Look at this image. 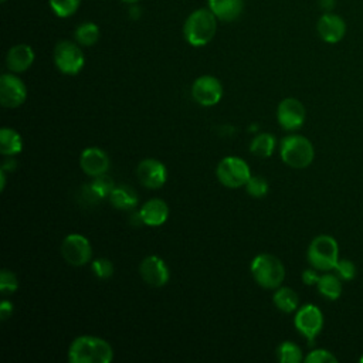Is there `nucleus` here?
Masks as SVG:
<instances>
[{
    "label": "nucleus",
    "mask_w": 363,
    "mask_h": 363,
    "mask_svg": "<svg viewBox=\"0 0 363 363\" xmlns=\"http://www.w3.org/2000/svg\"><path fill=\"white\" fill-rule=\"evenodd\" d=\"M112 357V346L105 339L92 335L75 337L68 349L71 363H109Z\"/></svg>",
    "instance_id": "obj_1"
},
{
    "label": "nucleus",
    "mask_w": 363,
    "mask_h": 363,
    "mask_svg": "<svg viewBox=\"0 0 363 363\" xmlns=\"http://www.w3.org/2000/svg\"><path fill=\"white\" fill-rule=\"evenodd\" d=\"M217 31V17L210 9L193 11L184 21L183 34L186 41L193 47L208 44Z\"/></svg>",
    "instance_id": "obj_2"
},
{
    "label": "nucleus",
    "mask_w": 363,
    "mask_h": 363,
    "mask_svg": "<svg viewBox=\"0 0 363 363\" xmlns=\"http://www.w3.org/2000/svg\"><path fill=\"white\" fill-rule=\"evenodd\" d=\"M251 275L254 281L267 289L279 288L285 278V267L279 258L272 254H259L251 262Z\"/></svg>",
    "instance_id": "obj_3"
},
{
    "label": "nucleus",
    "mask_w": 363,
    "mask_h": 363,
    "mask_svg": "<svg viewBox=\"0 0 363 363\" xmlns=\"http://www.w3.org/2000/svg\"><path fill=\"white\" fill-rule=\"evenodd\" d=\"M281 159L285 164L294 169L308 167L315 156L313 145L302 135H289L281 140Z\"/></svg>",
    "instance_id": "obj_4"
},
{
    "label": "nucleus",
    "mask_w": 363,
    "mask_h": 363,
    "mask_svg": "<svg viewBox=\"0 0 363 363\" xmlns=\"http://www.w3.org/2000/svg\"><path fill=\"white\" fill-rule=\"evenodd\" d=\"M308 261L318 271L335 269L339 261L337 241L328 234L315 237L308 248Z\"/></svg>",
    "instance_id": "obj_5"
},
{
    "label": "nucleus",
    "mask_w": 363,
    "mask_h": 363,
    "mask_svg": "<svg viewBox=\"0 0 363 363\" xmlns=\"http://www.w3.org/2000/svg\"><path fill=\"white\" fill-rule=\"evenodd\" d=\"M216 174L223 186L237 189L245 186V183L251 177V170L244 159L238 156H225L217 164Z\"/></svg>",
    "instance_id": "obj_6"
},
{
    "label": "nucleus",
    "mask_w": 363,
    "mask_h": 363,
    "mask_svg": "<svg viewBox=\"0 0 363 363\" xmlns=\"http://www.w3.org/2000/svg\"><path fill=\"white\" fill-rule=\"evenodd\" d=\"M85 58L78 47V44L61 40L54 47V64L55 67L67 75H75L78 74L84 67Z\"/></svg>",
    "instance_id": "obj_7"
},
{
    "label": "nucleus",
    "mask_w": 363,
    "mask_h": 363,
    "mask_svg": "<svg viewBox=\"0 0 363 363\" xmlns=\"http://www.w3.org/2000/svg\"><path fill=\"white\" fill-rule=\"evenodd\" d=\"M294 325L299 333L312 342L323 328V313L316 305L306 303L296 309Z\"/></svg>",
    "instance_id": "obj_8"
},
{
    "label": "nucleus",
    "mask_w": 363,
    "mask_h": 363,
    "mask_svg": "<svg viewBox=\"0 0 363 363\" xmlns=\"http://www.w3.org/2000/svg\"><path fill=\"white\" fill-rule=\"evenodd\" d=\"M61 254L68 264L81 267L91 261L92 247L86 237L81 234H68L61 244Z\"/></svg>",
    "instance_id": "obj_9"
},
{
    "label": "nucleus",
    "mask_w": 363,
    "mask_h": 363,
    "mask_svg": "<svg viewBox=\"0 0 363 363\" xmlns=\"http://www.w3.org/2000/svg\"><path fill=\"white\" fill-rule=\"evenodd\" d=\"M191 96L201 106H213L223 96V85L213 75H201L191 85Z\"/></svg>",
    "instance_id": "obj_10"
},
{
    "label": "nucleus",
    "mask_w": 363,
    "mask_h": 363,
    "mask_svg": "<svg viewBox=\"0 0 363 363\" xmlns=\"http://www.w3.org/2000/svg\"><path fill=\"white\" fill-rule=\"evenodd\" d=\"M27 98L26 84L14 74H3L0 77V104L4 108H17Z\"/></svg>",
    "instance_id": "obj_11"
},
{
    "label": "nucleus",
    "mask_w": 363,
    "mask_h": 363,
    "mask_svg": "<svg viewBox=\"0 0 363 363\" xmlns=\"http://www.w3.org/2000/svg\"><path fill=\"white\" fill-rule=\"evenodd\" d=\"M306 118V111L302 102L296 98H285L279 102L277 109L278 123L286 130L299 129Z\"/></svg>",
    "instance_id": "obj_12"
},
{
    "label": "nucleus",
    "mask_w": 363,
    "mask_h": 363,
    "mask_svg": "<svg viewBox=\"0 0 363 363\" xmlns=\"http://www.w3.org/2000/svg\"><path fill=\"white\" fill-rule=\"evenodd\" d=\"M136 177L143 187L159 189L166 183L167 170L157 159L147 157L139 162L136 167Z\"/></svg>",
    "instance_id": "obj_13"
},
{
    "label": "nucleus",
    "mask_w": 363,
    "mask_h": 363,
    "mask_svg": "<svg viewBox=\"0 0 363 363\" xmlns=\"http://www.w3.org/2000/svg\"><path fill=\"white\" fill-rule=\"evenodd\" d=\"M139 272L142 279L153 288L164 286L170 278L166 262L157 255L145 257L139 265Z\"/></svg>",
    "instance_id": "obj_14"
},
{
    "label": "nucleus",
    "mask_w": 363,
    "mask_h": 363,
    "mask_svg": "<svg viewBox=\"0 0 363 363\" xmlns=\"http://www.w3.org/2000/svg\"><path fill=\"white\" fill-rule=\"evenodd\" d=\"M319 37L329 44L339 43L346 34V23L345 20L333 13H325L316 24Z\"/></svg>",
    "instance_id": "obj_15"
},
{
    "label": "nucleus",
    "mask_w": 363,
    "mask_h": 363,
    "mask_svg": "<svg viewBox=\"0 0 363 363\" xmlns=\"http://www.w3.org/2000/svg\"><path fill=\"white\" fill-rule=\"evenodd\" d=\"M79 166L85 174L96 177L109 169V157L99 147H86L79 156Z\"/></svg>",
    "instance_id": "obj_16"
},
{
    "label": "nucleus",
    "mask_w": 363,
    "mask_h": 363,
    "mask_svg": "<svg viewBox=\"0 0 363 363\" xmlns=\"http://www.w3.org/2000/svg\"><path fill=\"white\" fill-rule=\"evenodd\" d=\"M34 51L27 44H17L7 51L6 65L11 72H24L34 62Z\"/></svg>",
    "instance_id": "obj_17"
},
{
    "label": "nucleus",
    "mask_w": 363,
    "mask_h": 363,
    "mask_svg": "<svg viewBox=\"0 0 363 363\" xmlns=\"http://www.w3.org/2000/svg\"><path fill=\"white\" fill-rule=\"evenodd\" d=\"M140 217L145 225L157 227L162 225L169 217V207L162 199H150L142 204Z\"/></svg>",
    "instance_id": "obj_18"
},
{
    "label": "nucleus",
    "mask_w": 363,
    "mask_h": 363,
    "mask_svg": "<svg viewBox=\"0 0 363 363\" xmlns=\"http://www.w3.org/2000/svg\"><path fill=\"white\" fill-rule=\"evenodd\" d=\"M208 9L217 20L233 21L242 13L244 0H208Z\"/></svg>",
    "instance_id": "obj_19"
},
{
    "label": "nucleus",
    "mask_w": 363,
    "mask_h": 363,
    "mask_svg": "<svg viewBox=\"0 0 363 363\" xmlns=\"http://www.w3.org/2000/svg\"><path fill=\"white\" fill-rule=\"evenodd\" d=\"M109 201L115 208L119 210H130L138 204V194L130 186H115L112 193L109 194Z\"/></svg>",
    "instance_id": "obj_20"
},
{
    "label": "nucleus",
    "mask_w": 363,
    "mask_h": 363,
    "mask_svg": "<svg viewBox=\"0 0 363 363\" xmlns=\"http://www.w3.org/2000/svg\"><path fill=\"white\" fill-rule=\"evenodd\" d=\"M23 150V139L18 132L11 128L0 130V152L4 156H14Z\"/></svg>",
    "instance_id": "obj_21"
},
{
    "label": "nucleus",
    "mask_w": 363,
    "mask_h": 363,
    "mask_svg": "<svg viewBox=\"0 0 363 363\" xmlns=\"http://www.w3.org/2000/svg\"><path fill=\"white\" fill-rule=\"evenodd\" d=\"M272 301L275 303V306L285 313H291L295 312L298 309L299 305V298L298 294L288 286H281L277 289V292L272 296Z\"/></svg>",
    "instance_id": "obj_22"
},
{
    "label": "nucleus",
    "mask_w": 363,
    "mask_h": 363,
    "mask_svg": "<svg viewBox=\"0 0 363 363\" xmlns=\"http://www.w3.org/2000/svg\"><path fill=\"white\" fill-rule=\"evenodd\" d=\"M318 291L322 296H325L329 301H335L342 294V282L339 275L336 274H323L319 277V281L316 284Z\"/></svg>",
    "instance_id": "obj_23"
},
{
    "label": "nucleus",
    "mask_w": 363,
    "mask_h": 363,
    "mask_svg": "<svg viewBox=\"0 0 363 363\" xmlns=\"http://www.w3.org/2000/svg\"><path fill=\"white\" fill-rule=\"evenodd\" d=\"M274 147H275V138L268 132L257 135L250 143L251 153L261 159L269 157L274 152Z\"/></svg>",
    "instance_id": "obj_24"
},
{
    "label": "nucleus",
    "mask_w": 363,
    "mask_h": 363,
    "mask_svg": "<svg viewBox=\"0 0 363 363\" xmlns=\"http://www.w3.org/2000/svg\"><path fill=\"white\" fill-rule=\"evenodd\" d=\"M75 40L78 44L89 47L94 45L99 38V27L95 23H84L75 30Z\"/></svg>",
    "instance_id": "obj_25"
},
{
    "label": "nucleus",
    "mask_w": 363,
    "mask_h": 363,
    "mask_svg": "<svg viewBox=\"0 0 363 363\" xmlns=\"http://www.w3.org/2000/svg\"><path fill=\"white\" fill-rule=\"evenodd\" d=\"M277 356L281 363H299L302 362V350L294 342H284L277 349Z\"/></svg>",
    "instance_id": "obj_26"
},
{
    "label": "nucleus",
    "mask_w": 363,
    "mask_h": 363,
    "mask_svg": "<svg viewBox=\"0 0 363 363\" xmlns=\"http://www.w3.org/2000/svg\"><path fill=\"white\" fill-rule=\"evenodd\" d=\"M115 189V183L112 180V177L104 174H99L94 179V182L89 184V190H91V196L96 197V199H104V197H109V194L112 193V190Z\"/></svg>",
    "instance_id": "obj_27"
},
{
    "label": "nucleus",
    "mask_w": 363,
    "mask_h": 363,
    "mask_svg": "<svg viewBox=\"0 0 363 363\" xmlns=\"http://www.w3.org/2000/svg\"><path fill=\"white\" fill-rule=\"evenodd\" d=\"M81 0H50L51 10L61 18L72 16L78 7Z\"/></svg>",
    "instance_id": "obj_28"
},
{
    "label": "nucleus",
    "mask_w": 363,
    "mask_h": 363,
    "mask_svg": "<svg viewBox=\"0 0 363 363\" xmlns=\"http://www.w3.org/2000/svg\"><path fill=\"white\" fill-rule=\"evenodd\" d=\"M268 182L262 176H251L245 183V190L252 197H264L268 193Z\"/></svg>",
    "instance_id": "obj_29"
},
{
    "label": "nucleus",
    "mask_w": 363,
    "mask_h": 363,
    "mask_svg": "<svg viewBox=\"0 0 363 363\" xmlns=\"http://www.w3.org/2000/svg\"><path fill=\"white\" fill-rule=\"evenodd\" d=\"M18 288V279L10 269H1L0 272V291L4 295L16 292Z\"/></svg>",
    "instance_id": "obj_30"
},
{
    "label": "nucleus",
    "mask_w": 363,
    "mask_h": 363,
    "mask_svg": "<svg viewBox=\"0 0 363 363\" xmlns=\"http://www.w3.org/2000/svg\"><path fill=\"white\" fill-rule=\"evenodd\" d=\"M94 274L99 279H106L113 274V264L108 258H96L91 264Z\"/></svg>",
    "instance_id": "obj_31"
},
{
    "label": "nucleus",
    "mask_w": 363,
    "mask_h": 363,
    "mask_svg": "<svg viewBox=\"0 0 363 363\" xmlns=\"http://www.w3.org/2000/svg\"><path fill=\"white\" fill-rule=\"evenodd\" d=\"M306 363H336L337 359L326 349H315L305 357Z\"/></svg>",
    "instance_id": "obj_32"
},
{
    "label": "nucleus",
    "mask_w": 363,
    "mask_h": 363,
    "mask_svg": "<svg viewBox=\"0 0 363 363\" xmlns=\"http://www.w3.org/2000/svg\"><path fill=\"white\" fill-rule=\"evenodd\" d=\"M335 271L339 275V278L350 281L356 275V265L350 259H339L335 267Z\"/></svg>",
    "instance_id": "obj_33"
},
{
    "label": "nucleus",
    "mask_w": 363,
    "mask_h": 363,
    "mask_svg": "<svg viewBox=\"0 0 363 363\" xmlns=\"http://www.w3.org/2000/svg\"><path fill=\"white\" fill-rule=\"evenodd\" d=\"M316 271H318V269H315V268L312 267L311 269H305V271L302 272V281H303L305 285H315V284H318L320 275H318Z\"/></svg>",
    "instance_id": "obj_34"
},
{
    "label": "nucleus",
    "mask_w": 363,
    "mask_h": 363,
    "mask_svg": "<svg viewBox=\"0 0 363 363\" xmlns=\"http://www.w3.org/2000/svg\"><path fill=\"white\" fill-rule=\"evenodd\" d=\"M13 313V303L7 299H3L0 302V319L6 320Z\"/></svg>",
    "instance_id": "obj_35"
},
{
    "label": "nucleus",
    "mask_w": 363,
    "mask_h": 363,
    "mask_svg": "<svg viewBox=\"0 0 363 363\" xmlns=\"http://www.w3.org/2000/svg\"><path fill=\"white\" fill-rule=\"evenodd\" d=\"M16 167H17V163H16V160L14 159H7L4 163H3V170H6V172H13V170H16Z\"/></svg>",
    "instance_id": "obj_36"
},
{
    "label": "nucleus",
    "mask_w": 363,
    "mask_h": 363,
    "mask_svg": "<svg viewBox=\"0 0 363 363\" xmlns=\"http://www.w3.org/2000/svg\"><path fill=\"white\" fill-rule=\"evenodd\" d=\"M320 7L325 10H330L335 6V0H319Z\"/></svg>",
    "instance_id": "obj_37"
},
{
    "label": "nucleus",
    "mask_w": 363,
    "mask_h": 363,
    "mask_svg": "<svg viewBox=\"0 0 363 363\" xmlns=\"http://www.w3.org/2000/svg\"><path fill=\"white\" fill-rule=\"evenodd\" d=\"M6 187V170H0V189L4 190Z\"/></svg>",
    "instance_id": "obj_38"
},
{
    "label": "nucleus",
    "mask_w": 363,
    "mask_h": 363,
    "mask_svg": "<svg viewBox=\"0 0 363 363\" xmlns=\"http://www.w3.org/2000/svg\"><path fill=\"white\" fill-rule=\"evenodd\" d=\"M122 1H125V3H129V4H133V3H136L138 0H122Z\"/></svg>",
    "instance_id": "obj_39"
},
{
    "label": "nucleus",
    "mask_w": 363,
    "mask_h": 363,
    "mask_svg": "<svg viewBox=\"0 0 363 363\" xmlns=\"http://www.w3.org/2000/svg\"><path fill=\"white\" fill-rule=\"evenodd\" d=\"M360 362H362V363H363V356H362V357H360Z\"/></svg>",
    "instance_id": "obj_40"
},
{
    "label": "nucleus",
    "mask_w": 363,
    "mask_h": 363,
    "mask_svg": "<svg viewBox=\"0 0 363 363\" xmlns=\"http://www.w3.org/2000/svg\"><path fill=\"white\" fill-rule=\"evenodd\" d=\"M1 1H6V0H1Z\"/></svg>",
    "instance_id": "obj_41"
}]
</instances>
